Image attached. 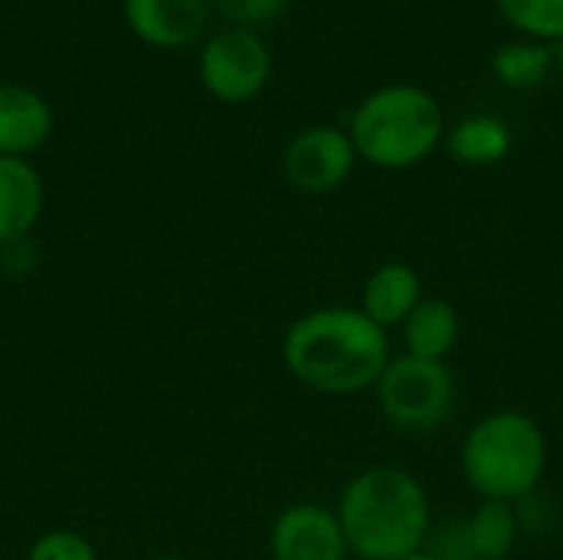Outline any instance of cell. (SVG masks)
<instances>
[{"instance_id": "obj_1", "label": "cell", "mask_w": 563, "mask_h": 560, "mask_svg": "<svg viewBox=\"0 0 563 560\" xmlns=\"http://www.w3.org/2000/svg\"><path fill=\"white\" fill-rule=\"evenodd\" d=\"M287 370L320 393H356L389 366L386 330L363 310L330 307L300 317L284 337Z\"/></svg>"}, {"instance_id": "obj_2", "label": "cell", "mask_w": 563, "mask_h": 560, "mask_svg": "<svg viewBox=\"0 0 563 560\" xmlns=\"http://www.w3.org/2000/svg\"><path fill=\"white\" fill-rule=\"evenodd\" d=\"M340 528L346 548L360 558H409L422 548L429 531L426 492L402 469H369L343 492Z\"/></svg>"}, {"instance_id": "obj_3", "label": "cell", "mask_w": 563, "mask_h": 560, "mask_svg": "<svg viewBox=\"0 0 563 560\" xmlns=\"http://www.w3.org/2000/svg\"><path fill=\"white\" fill-rule=\"evenodd\" d=\"M442 109L422 86H383L353 112V149L379 168H409L442 139Z\"/></svg>"}, {"instance_id": "obj_4", "label": "cell", "mask_w": 563, "mask_h": 560, "mask_svg": "<svg viewBox=\"0 0 563 560\" xmlns=\"http://www.w3.org/2000/svg\"><path fill=\"white\" fill-rule=\"evenodd\" d=\"M548 446L534 419L521 413H498L482 419L462 452L465 475L475 492L495 502L528 495L544 472Z\"/></svg>"}, {"instance_id": "obj_5", "label": "cell", "mask_w": 563, "mask_h": 560, "mask_svg": "<svg viewBox=\"0 0 563 560\" xmlns=\"http://www.w3.org/2000/svg\"><path fill=\"white\" fill-rule=\"evenodd\" d=\"M455 383L445 363L399 356L379 376V406L402 429H432L452 413Z\"/></svg>"}, {"instance_id": "obj_6", "label": "cell", "mask_w": 563, "mask_h": 560, "mask_svg": "<svg viewBox=\"0 0 563 560\" xmlns=\"http://www.w3.org/2000/svg\"><path fill=\"white\" fill-rule=\"evenodd\" d=\"M274 69L267 43L251 26H228L201 46L198 76L201 86L221 102H251L261 96Z\"/></svg>"}, {"instance_id": "obj_7", "label": "cell", "mask_w": 563, "mask_h": 560, "mask_svg": "<svg viewBox=\"0 0 563 560\" xmlns=\"http://www.w3.org/2000/svg\"><path fill=\"white\" fill-rule=\"evenodd\" d=\"M353 139L333 125H310L297 132L284 149V175L294 188L307 195H323L343 185L353 172Z\"/></svg>"}, {"instance_id": "obj_8", "label": "cell", "mask_w": 563, "mask_h": 560, "mask_svg": "<svg viewBox=\"0 0 563 560\" xmlns=\"http://www.w3.org/2000/svg\"><path fill=\"white\" fill-rule=\"evenodd\" d=\"M125 26L155 50H185L208 30L211 0H122Z\"/></svg>"}, {"instance_id": "obj_9", "label": "cell", "mask_w": 563, "mask_h": 560, "mask_svg": "<svg viewBox=\"0 0 563 560\" xmlns=\"http://www.w3.org/2000/svg\"><path fill=\"white\" fill-rule=\"evenodd\" d=\"M274 560H343L346 538L340 518L320 505L287 508L271 531Z\"/></svg>"}, {"instance_id": "obj_10", "label": "cell", "mask_w": 563, "mask_h": 560, "mask_svg": "<svg viewBox=\"0 0 563 560\" xmlns=\"http://www.w3.org/2000/svg\"><path fill=\"white\" fill-rule=\"evenodd\" d=\"M53 135L49 102L20 83H0V155L26 158Z\"/></svg>"}, {"instance_id": "obj_11", "label": "cell", "mask_w": 563, "mask_h": 560, "mask_svg": "<svg viewBox=\"0 0 563 560\" xmlns=\"http://www.w3.org/2000/svg\"><path fill=\"white\" fill-rule=\"evenodd\" d=\"M43 215V178L30 158L0 155V244L23 241Z\"/></svg>"}, {"instance_id": "obj_12", "label": "cell", "mask_w": 563, "mask_h": 560, "mask_svg": "<svg viewBox=\"0 0 563 560\" xmlns=\"http://www.w3.org/2000/svg\"><path fill=\"white\" fill-rule=\"evenodd\" d=\"M416 307H419V277L406 264L379 267L363 290V314L383 330L409 320Z\"/></svg>"}, {"instance_id": "obj_13", "label": "cell", "mask_w": 563, "mask_h": 560, "mask_svg": "<svg viewBox=\"0 0 563 560\" xmlns=\"http://www.w3.org/2000/svg\"><path fill=\"white\" fill-rule=\"evenodd\" d=\"M455 340H459V314L452 310V304H445L439 297L419 300V307L406 320L409 353L442 363L445 353L455 347Z\"/></svg>"}, {"instance_id": "obj_14", "label": "cell", "mask_w": 563, "mask_h": 560, "mask_svg": "<svg viewBox=\"0 0 563 560\" xmlns=\"http://www.w3.org/2000/svg\"><path fill=\"white\" fill-rule=\"evenodd\" d=\"M449 152L465 165H495L511 152V132L495 116H468L452 129Z\"/></svg>"}, {"instance_id": "obj_15", "label": "cell", "mask_w": 563, "mask_h": 560, "mask_svg": "<svg viewBox=\"0 0 563 560\" xmlns=\"http://www.w3.org/2000/svg\"><path fill=\"white\" fill-rule=\"evenodd\" d=\"M495 76L508 86V89H534L548 79L551 73V46L538 43V40H518V43H505L495 59H492Z\"/></svg>"}, {"instance_id": "obj_16", "label": "cell", "mask_w": 563, "mask_h": 560, "mask_svg": "<svg viewBox=\"0 0 563 560\" xmlns=\"http://www.w3.org/2000/svg\"><path fill=\"white\" fill-rule=\"evenodd\" d=\"M468 541L478 560H501L515 545V515L508 502L488 498L468 521Z\"/></svg>"}, {"instance_id": "obj_17", "label": "cell", "mask_w": 563, "mask_h": 560, "mask_svg": "<svg viewBox=\"0 0 563 560\" xmlns=\"http://www.w3.org/2000/svg\"><path fill=\"white\" fill-rule=\"evenodd\" d=\"M501 17L538 43L563 40V0H498Z\"/></svg>"}, {"instance_id": "obj_18", "label": "cell", "mask_w": 563, "mask_h": 560, "mask_svg": "<svg viewBox=\"0 0 563 560\" xmlns=\"http://www.w3.org/2000/svg\"><path fill=\"white\" fill-rule=\"evenodd\" d=\"M26 560H96V551L82 535L59 528V531H46L43 538H36Z\"/></svg>"}, {"instance_id": "obj_19", "label": "cell", "mask_w": 563, "mask_h": 560, "mask_svg": "<svg viewBox=\"0 0 563 560\" xmlns=\"http://www.w3.org/2000/svg\"><path fill=\"white\" fill-rule=\"evenodd\" d=\"M221 17H228L234 26H261V23H271L290 0H211Z\"/></svg>"}, {"instance_id": "obj_20", "label": "cell", "mask_w": 563, "mask_h": 560, "mask_svg": "<svg viewBox=\"0 0 563 560\" xmlns=\"http://www.w3.org/2000/svg\"><path fill=\"white\" fill-rule=\"evenodd\" d=\"M402 560H442L439 554H432V551H416V554H409V558Z\"/></svg>"}, {"instance_id": "obj_21", "label": "cell", "mask_w": 563, "mask_h": 560, "mask_svg": "<svg viewBox=\"0 0 563 560\" xmlns=\"http://www.w3.org/2000/svg\"><path fill=\"white\" fill-rule=\"evenodd\" d=\"M152 560H188V558H178V554H162V558H152Z\"/></svg>"}]
</instances>
